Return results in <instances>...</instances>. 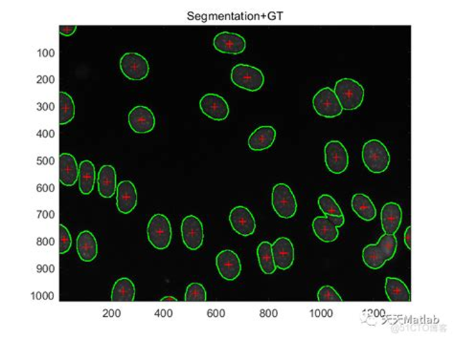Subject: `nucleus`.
Here are the masks:
<instances>
[{
    "label": "nucleus",
    "instance_id": "nucleus-1",
    "mask_svg": "<svg viewBox=\"0 0 454 339\" xmlns=\"http://www.w3.org/2000/svg\"><path fill=\"white\" fill-rule=\"evenodd\" d=\"M398 240L396 235H383L378 243L366 246L363 250V259L366 267L380 270L386 262L393 259L397 253Z\"/></svg>",
    "mask_w": 454,
    "mask_h": 339
},
{
    "label": "nucleus",
    "instance_id": "nucleus-2",
    "mask_svg": "<svg viewBox=\"0 0 454 339\" xmlns=\"http://www.w3.org/2000/svg\"><path fill=\"white\" fill-rule=\"evenodd\" d=\"M363 162L370 172L381 174L388 170L390 165V153L380 140H369L363 147Z\"/></svg>",
    "mask_w": 454,
    "mask_h": 339
},
{
    "label": "nucleus",
    "instance_id": "nucleus-3",
    "mask_svg": "<svg viewBox=\"0 0 454 339\" xmlns=\"http://www.w3.org/2000/svg\"><path fill=\"white\" fill-rule=\"evenodd\" d=\"M333 91L337 95L343 110L352 111V110L358 109L365 100V87L353 79L344 77V79L338 80L335 82Z\"/></svg>",
    "mask_w": 454,
    "mask_h": 339
},
{
    "label": "nucleus",
    "instance_id": "nucleus-4",
    "mask_svg": "<svg viewBox=\"0 0 454 339\" xmlns=\"http://www.w3.org/2000/svg\"><path fill=\"white\" fill-rule=\"evenodd\" d=\"M232 82L235 86L250 92H257L265 84V75L259 68L239 64L232 68Z\"/></svg>",
    "mask_w": 454,
    "mask_h": 339
},
{
    "label": "nucleus",
    "instance_id": "nucleus-5",
    "mask_svg": "<svg viewBox=\"0 0 454 339\" xmlns=\"http://www.w3.org/2000/svg\"><path fill=\"white\" fill-rule=\"evenodd\" d=\"M148 240L157 250H163L169 248L172 241V226L167 216L155 214L150 218L147 228Z\"/></svg>",
    "mask_w": 454,
    "mask_h": 339
},
{
    "label": "nucleus",
    "instance_id": "nucleus-6",
    "mask_svg": "<svg viewBox=\"0 0 454 339\" xmlns=\"http://www.w3.org/2000/svg\"><path fill=\"white\" fill-rule=\"evenodd\" d=\"M272 205L276 214L283 219H290L297 212V201L290 185H275L272 193Z\"/></svg>",
    "mask_w": 454,
    "mask_h": 339
},
{
    "label": "nucleus",
    "instance_id": "nucleus-7",
    "mask_svg": "<svg viewBox=\"0 0 454 339\" xmlns=\"http://www.w3.org/2000/svg\"><path fill=\"white\" fill-rule=\"evenodd\" d=\"M119 66L122 74L134 82L146 79L150 73V65L146 57L138 53L130 52L123 55Z\"/></svg>",
    "mask_w": 454,
    "mask_h": 339
},
{
    "label": "nucleus",
    "instance_id": "nucleus-8",
    "mask_svg": "<svg viewBox=\"0 0 454 339\" xmlns=\"http://www.w3.org/2000/svg\"><path fill=\"white\" fill-rule=\"evenodd\" d=\"M313 107L321 117L333 119L342 114V107L331 87H324L313 96Z\"/></svg>",
    "mask_w": 454,
    "mask_h": 339
},
{
    "label": "nucleus",
    "instance_id": "nucleus-9",
    "mask_svg": "<svg viewBox=\"0 0 454 339\" xmlns=\"http://www.w3.org/2000/svg\"><path fill=\"white\" fill-rule=\"evenodd\" d=\"M325 164L329 172L333 174H342L349 167V154L345 145L340 140H333L324 148Z\"/></svg>",
    "mask_w": 454,
    "mask_h": 339
},
{
    "label": "nucleus",
    "instance_id": "nucleus-10",
    "mask_svg": "<svg viewBox=\"0 0 454 339\" xmlns=\"http://www.w3.org/2000/svg\"><path fill=\"white\" fill-rule=\"evenodd\" d=\"M345 223L342 216H317L313 221V230L315 236L324 243L335 242L340 236L338 228Z\"/></svg>",
    "mask_w": 454,
    "mask_h": 339
},
{
    "label": "nucleus",
    "instance_id": "nucleus-11",
    "mask_svg": "<svg viewBox=\"0 0 454 339\" xmlns=\"http://www.w3.org/2000/svg\"><path fill=\"white\" fill-rule=\"evenodd\" d=\"M182 242L190 250H198L204 242V228L202 221L195 215H188L180 226Z\"/></svg>",
    "mask_w": 454,
    "mask_h": 339
},
{
    "label": "nucleus",
    "instance_id": "nucleus-12",
    "mask_svg": "<svg viewBox=\"0 0 454 339\" xmlns=\"http://www.w3.org/2000/svg\"><path fill=\"white\" fill-rule=\"evenodd\" d=\"M200 108L205 116L216 122H222L229 116V105L227 100L220 95L213 93H208L200 99Z\"/></svg>",
    "mask_w": 454,
    "mask_h": 339
},
{
    "label": "nucleus",
    "instance_id": "nucleus-13",
    "mask_svg": "<svg viewBox=\"0 0 454 339\" xmlns=\"http://www.w3.org/2000/svg\"><path fill=\"white\" fill-rule=\"evenodd\" d=\"M128 122L130 129L137 134H147L155 127V117L149 107L138 105L130 110Z\"/></svg>",
    "mask_w": 454,
    "mask_h": 339
},
{
    "label": "nucleus",
    "instance_id": "nucleus-14",
    "mask_svg": "<svg viewBox=\"0 0 454 339\" xmlns=\"http://www.w3.org/2000/svg\"><path fill=\"white\" fill-rule=\"evenodd\" d=\"M216 266L223 280L234 281L242 273V263L237 253L232 250H225L216 257Z\"/></svg>",
    "mask_w": 454,
    "mask_h": 339
},
{
    "label": "nucleus",
    "instance_id": "nucleus-15",
    "mask_svg": "<svg viewBox=\"0 0 454 339\" xmlns=\"http://www.w3.org/2000/svg\"><path fill=\"white\" fill-rule=\"evenodd\" d=\"M229 223L232 230L243 237L252 235L256 230V220L247 208L238 205L229 213Z\"/></svg>",
    "mask_w": 454,
    "mask_h": 339
},
{
    "label": "nucleus",
    "instance_id": "nucleus-16",
    "mask_svg": "<svg viewBox=\"0 0 454 339\" xmlns=\"http://www.w3.org/2000/svg\"><path fill=\"white\" fill-rule=\"evenodd\" d=\"M214 48L218 52L227 55H240L247 49L245 37L236 33L222 32L213 40Z\"/></svg>",
    "mask_w": 454,
    "mask_h": 339
},
{
    "label": "nucleus",
    "instance_id": "nucleus-17",
    "mask_svg": "<svg viewBox=\"0 0 454 339\" xmlns=\"http://www.w3.org/2000/svg\"><path fill=\"white\" fill-rule=\"evenodd\" d=\"M272 255L276 268L281 271L288 270L295 259V250L292 241L287 237L276 239L272 245Z\"/></svg>",
    "mask_w": 454,
    "mask_h": 339
},
{
    "label": "nucleus",
    "instance_id": "nucleus-18",
    "mask_svg": "<svg viewBox=\"0 0 454 339\" xmlns=\"http://www.w3.org/2000/svg\"><path fill=\"white\" fill-rule=\"evenodd\" d=\"M137 190L134 183L122 181L117 185L116 207L119 212L129 214L137 205Z\"/></svg>",
    "mask_w": 454,
    "mask_h": 339
},
{
    "label": "nucleus",
    "instance_id": "nucleus-19",
    "mask_svg": "<svg viewBox=\"0 0 454 339\" xmlns=\"http://www.w3.org/2000/svg\"><path fill=\"white\" fill-rule=\"evenodd\" d=\"M403 221V210L398 203H386L381 208V228L385 235H395Z\"/></svg>",
    "mask_w": 454,
    "mask_h": 339
},
{
    "label": "nucleus",
    "instance_id": "nucleus-20",
    "mask_svg": "<svg viewBox=\"0 0 454 339\" xmlns=\"http://www.w3.org/2000/svg\"><path fill=\"white\" fill-rule=\"evenodd\" d=\"M277 132L272 125H263L256 128L248 138V147L252 152H263L272 147L276 140Z\"/></svg>",
    "mask_w": 454,
    "mask_h": 339
},
{
    "label": "nucleus",
    "instance_id": "nucleus-21",
    "mask_svg": "<svg viewBox=\"0 0 454 339\" xmlns=\"http://www.w3.org/2000/svg\"><path fill=\"white\" fill-rule=\"evenodd\" d=\"M98 192L101 197L110 199L116 193V170L110 165H103L100 168L97 178Z\"/></svg>",
    "mask_w": 454,
    "mask_h": 339
},
{
    "label": "nucleus",
    "instance_id": "nucleus-22",
    "mask_svg": "<svg viewBox=\"0 0 454 339\" xmlns=\"http://www.w3.org/2000/svg\"><path fill=\"white\" fill-rule=\"evenodd\" d=\"M79 179V165L73 155L62 153L60 155V181L65 187H73Z\"/></svg>",
    "mask_w": 454,
    "mask_h": 339
},
{
    "label": "nucleus",
    "instance_id": "nucleus-23",
    "mask_svg": "<svg viewBox=\"0 0 454 339\" xmlns=\"http://www.w3.org/2000/svg\"><path fill=\"white\" fill-rule=\"evenodd\" d=\"M77 253L84 262H92L98 255V243L94 233L84 230L78 235L76 241Z\"/></svg>",
    "mask_w": 454,
    "mask_h": 339
},
{
    "label": "nucleus",
    "instance_id": "nucleus-24",
    "mask_svg": "<svg viewBox=\"0 0 454 339\" xmlns=\"http://www.w3.org/2000/svg\"><path fill=\"white\" fill-rule=\"evenodd\" d=\"M351 207L353 212L360 218L361 220L370 222L375 219L377 216V208L374 205L373 201L369 196L365 193H356L351 201Z\"/></svg>",
    "mask_w": 454,
    "mask_h": 339
},
{
    "label": "nucleus",
    "instance_id": "nucleus-25",
    "mask_svg": "<svg viewBox=\"0 0 454 339\" xmlns=\"http://www.w3.org/2000/svg\"><path fill=\"white\" fill-rule=\"evenodd\" d=\"M385 290L390 302H410V291L403 280L397 277L385 280Z\"/></svg>",
    "mask_w": 454,
    "mask_h": 339
},
{
    "label": "nucleus",
    "instance_id": "nucleus-26",
    "mask_svg": "<svg viewBox=\"0 0 454 339\" xmlns=\"http://www.w3.org/2000/svg\"><path fill=\"white\" fill-rule=\"evenodd\" d=\"M79 190L82 195L91 194L96 182V172L94 163L89 160L82 161L79 165Z\"/></svg>",
    "mask_w": 454,
    "mask_h": 339
},
{
    "label": "nucleus",
    "instance_id": "nucleus-27",
    "mask_svg": "<svg viewBox=\"0 0 454 339\" xmlns=\"http://www.w3.org/2000/svg\"><path fill=\"white\" fill-rule=\"evenodd\" d=\"M137 288L128 277H122L114 283L110 300L114 302H134Z\"/></svg>",
    "mask_w": 454,
    "mask_h": 339
},
{
    "label": "nucleus",
    "instance_id": "nucleus-28",
    "mask_svg": "<svg viewBox=\"0 0 454 339\" xmlns=\"http://www.w3.org/2000/svg\"><path fill=\"white\" fill-rule=\"evenodd\" d=\"M258 262L261 271L265 275H273L276 271L274 260L272 255V245L268 241H263L259 244L257 248Z\"/></svg>",
    "mask_w": 454,
    "mask_h": 339
},
{
    "label": "nucleus",
    "instance_id": "nucleus-29",
    "mask_svg": "<svg viewBox=\"0 0 454 339\" xmlns=\"http://www.w3.org/2000/svg\"><path fill=\"white\" fill-rule=\"evenodd\" d=\"M60 125L69 124L75 117L74 100L69 94L60 92Z\"/></svg>",
    "mask_w": 454,
    "mask_h": 339
},
{
    "label": "nucleus",
    "instance_id": "nucleus-30",
    "mask_svg": "<svg viewBox=\"0 0 454 339\" xmlns=\"http://www.w3.org/2000/svg\"><path fill=\"white\" fill-rule=\"evenodd\" d=\"M318 207L325 216H342V210L335 198L329 194L320 196L317 200Z\"/></svg>",
    "mask_w": 454,
    "mask_h": 339
},
{
    "label": "nucleus",
    "instance_id": "nucleus-31",
    "mask_svg": "<svg viewBox=\"0 0 454 339\" xmlns=\"http://www.w3.org/2000/svg\"><path fill=\"white\" fill-rule=\"evenodd\" d=\"M207 300V290L200 283H191L185 291L184 301L186 302H205Z\"/></svg>",
    "mask_w": 454,
    "mask_h": 339
},
{
    "label": "nucleus",
    "instance_id": "nucleus-32",
    "mask_svg": "<svg viewBox=\"0 0 454 339\" xmlns=\"http://www.w3.org/2000/svg\"><path fill=\"white\" fill-rule=\"evenodd\" d=\"M317 300L320 302H343L342 298L332 286L325 285L320 288L317 293Z\"/></svg>",
    "mask_w": 454,
    "mask_h": 339
},
{
    "label": "nucleus",
    "instance_id": "nucleus-33",
    "mask_svg": "<svg viewBox=\"0 0 454 339\" xmlns=\"http://www.w3.org/2000/svg\"><path fill=\"white\" fill-rule=\"evenodd\" d=\"M72 246V238L69 228L64 225H60V253L64 255L69 253Z\"/></svg>",
    "mask_w": 454,
    "mask_h": 339
},
{
    "label": "nucleus",
    "instance_id": "nucleus-34",
    "mask_svg": "<svg viewBox=\"0 0 454 339\" xmlns=\"http://www.w3.org/2000/svg\"><path fill=\"white\" fill-rule=\"evenodd\" d=\"M77 30L76 25H72V26H60L59 32L62 36L70 37L74 34L75 31Z\"/></svg>",
    "mask_w": 454,
    "mask_h": 339
},
{
    "label": "nucleus",
    "instance_id": "nucleus-35",
    "mask_svg": "<svg viewBox=\"0 0 454 339\" xmlns=\"http://www.w3.org/2000/svg\"><path fill=\"white\" fill-rule=\"evenodd\" d=\"M411 230H412V228L411 227H408L406 228L405 232V244L406 247H408V250H411Z\"/></svg>",
    "mask_w": 454,
    "mask_h": 339
},
{
    "label": "nucleus",
    "instance_id": "nucleus-36",
    "mask_svg": "<svg viewBox=\"0 0 454 339\" xmlns=\"http://www.w3.org/2000/svg\"><path fill=\"white\" fill-rule=\"evenodd\" d=\"M161 302H177V298L173 297V296H165V297H163L161 300Z\"/></svg>",
    "mask_w": 454,
    "mask_h": 339
}]
</instances>
